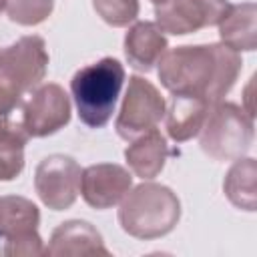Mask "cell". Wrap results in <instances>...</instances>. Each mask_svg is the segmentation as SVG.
<instances>
[{
  "label": "cell",
  "mask_w": 257,
  "mask_h": 257,
  "mask_svg": "<svg viewBox=\"0 0 257 257\" xmlns=\"http://www.w3.org/2000/svg\"><path fill=\"white\" fill-rule=\"evenodd\" d=\"M243 68L241 54L225 44H187L165 50L159 60V80L171 94L223 100Z\"/></svg>",
  "instance_id": "1"
},
{
  "label": "cell",
  "mask_w": 257,
  "mask_h": 257,
  "mask_svg": "<svg viewBox=\"0 0 257 257\" xmlns=\"http://www.w3.org/2000/svg\"><path fill=\"white\" fill-rule=\"evenodd\" d=\"M181 219V201L173 189L159 183H141L124 195L118 209L120 229L135 239L169 235Z\"/></svg>",
  "instance_id": "2"
},
{
  "label": "cell",
  "mask_w": 257,
  "mask_h": 257,
  "mask_svg": "<svg viewBox=\"0 0 257 257\" xmlns=\"http://www.w3.org/2000/svg\"><path fill=\"white\" fill-rule=\"evenodd\" d=\"M48 60L44 38L36 34L0 48V114L22 110L24 96L42 84Z\"/></svg>",
  "instance_id": "3"
},
{
  "label": "cell",
  "mask_w": 257,
  "mask_h": 257,
  "mask_svg": "<svg viewBox=\"0 0 257 257\" xmlns=\"http://www.w3.org/2000/svg\"><path fill=\"white\" fill-rule=\"evenodd\" d=\"M122 84L124 68L112 56H104L76 70L70 80V92L80 122L90 128L104 126L114 112Z\"/></svg>",
  "instance_id": "4"
},
{
  "label": "cell",
  "mask_w": 257,
  "mask_h": 257,
  "mask_svg": "<svg viewBox=\"0 0 257 257\" xmlns=\"http://www.w3.org/2000/svg\"><path fill=\"white\" fill-rule=\"evenodd\" d=\"M253 137V116L235 102L217 100L205 114L199 131V147L213 161H235L247 155Z\"/></svg>",
  "instance_id": "5"
},
{
  "label": "cell",
  "mask_w": 257,
  "mask_h": 257,
  "mask_svg": "<svg viewBox=\"0 0 257 257\" xmlns=\"http://www.w3.org/2000/svg\"><path fill=\"white\" fill-rule=\"evenodd\" d=\"M167 100L159 92V88L143 78V76H131L128 86L114 122L116 135L124 141H133L153 128L165 118Z\"/></svg>",
  "instance_id": "6"
},
{
  "label": "cell",
  "mask_w": 257,
  "mask_h": 257,
  "mask_svg": "<svg viewBox=\"0 0 257 257\" xmlns=\"http://www.w3.org/2000/svg\"><path fill=\"white\" fill-rule=\"evenodd\" d=\"M80 165L68 155H50L34 171V189L40 201L52 211L74 205L80 193Z\"/></svg>",
  "instance_id": "7"
},
{
  "label": "cell",
  "mask_w": 257,
  "mask_h": 257,
  "mask_svg": "<svg viewBox=\"0 0 257 257\" xmlns=\"http://www.w3.org/2000/svg\"><path fill=\"white\" fill-rule=\"evenodd\" d=\"M70 98L56 82L36 86L22 104V124L32 139L58 133L70 122Z\"/></svg>",
  "instance_id": "8"
},
{
  "label": "cell",
  "mask_w": 257,
  "mask_h": 257,
  "mask_svg": "<svg viewBox=\"0 0 257 257\" xmlns=\"http://www.w3.org/2000/svg\"><path fill=\"white\" fill-rule=\"evenodd\" d=\"M229 8V0H161L155 4L157 26L173 36L217 26Z\"/></svg>",
  "instance_id": "9"
},
{
  "label": "cell",
  "mask_w": 257,
  "mask_h": 257,
  "mask_svg": "<svg viewBox=\"0 0 257 257\" xmlns=\"http://www.w3.org/2000/svg\"><path fill=\"white\" fill-rule=\"evenodd\" d=\"M133 187L131 173L116 163H98L82 169L80 195L92 209H110L118 205Z\"/></svg>",
  "instance_id": "10"
},
{
  "label": "cell",
  "mask_w": 257,
  "mask_h": 257,
  "mask_svg": "<svg viewBox=\"0 0 257 257\" xmlns=\"http://www.w3.org/2000/svg\"><path fill=\"white\" fill-rule=\"evenodd\" d=\"M44 255L50 257H92V255H110L104 247L102 235L88 221L72 219L60 223L52 235L48 245L44 247Z\"/></svg>",
  "instance_id": "11"
},
{
  "label": "cell",
  "mask_w": 257,
  "mask_h": 257,
  "mask_svg": "<svg viewBox=\"0 0 257 257\" xmlns=\"http://www.w3.org/2000/svg\"><path fill=\"white\" fill-rule=\"evenodd\" d=\"M167 48V36L157 26V22H137L124 34V56L135 70L151 72Z\"/></svg>",
  "instance_id": "12"
},
{
  "label": "cell",
  "mask_w": 257,
  "mask_h": 257,
  "mask_svg": "<svg viewBox=\"0 0 257 257\" xmlns=\"http://www.w3.org/2000/svg\"><path fill=\"white\" fill-rule=\"evenodd\" d=\"M169 153L171 151L167 139L161 135V131L153 128L133 139V143L124 149V161L137 177H141L143 181H151L165 169Z\"/></svg>",
  "instance_id": "13"
},
{
  "label": "cell",
  "mask_w": 257,
  "mask_h": 257,
  "mask_svg": "<svg viewBox=\"0 0 257 257\" xmlns=\"http://www.w3.org/2000/svg\"><path fill=\"white\" fill-rule=\"evenodd\" d=\"M217 26L221 44L237 52H253L257 48V6L253 2L229 4Z\"/></svg>",
  "instance_id": "14"
},
{
  "label": "cell",
  "mask_w": 257,
  "mask_h": 257,
  "mask_svg": "<svg viewBox=\"0 0 257 257\" xmlns=\"http://www.w3.org/2000/svg\"><path fill=\"white\" fill-rule=\"evenodd\" d=\"M211 102L189 96V94H173L171 102L165 110V126L173 141L185 143L199 135L205 114L209 110Z\"/></svg>",
  "instance_id": "15"
},
{
  "label": "cell",
  "mask_w": 257,
  "mask_h": 257,
  "mask_svg": "<svg viewBox=\"0 0 257 257\" xmlns=\"http://www.w3.org/2000/svg\"><path fill=\"white\" fill-rule=\"evenodd\" d=\"M255 179H257L255 159L251 157L235 159V163L231 165L223 181V191H225V197L231 201V205H235L237 209L249 211V213L257 209Z\"/></svg>",
  "instance_id": "16"
},
{
  "label": "cell",
  "mask_w": 257,
  "mask_h": 257,
  "mask_svg": "<svg viewBox=\"0 0 257 257\" xmlns=\"http://www.w3.org/2000/svg\"><path fill=\"white\" fill-rule=\"evenodd\" d=\"M38 225L40 211L30 199L18 195L0 197V239L38 231Z\"/></svg>",
  "instance_id": "17"
},
{
  "label": "cell",
  "mask_w": 257,
  "mask_h": 257,
  "mask_svg": "<svg viewBox=\"0 0 257 257\" xmlns=\"http://www.w3.org/2000/svg\"><path fill=\"white\" fill-rule=\"evenodd\" d=\"M54 10V0H6V14L20 26L42 24Z\"/></svg>",
  "instance_id": "18"
},
{
  "label": "cell",
  "mask_w": 257,
  "mask_h": 257,
  "mask_svg": "<svg viewBox=\"0 0 257 257\" xmlns=\"http://www.w3.org/2000/svg\"><path fill=\"white\" fill-rule=\"evenodd\" d=\"M94 12L112 28H124L139 16V0H92Z\"/></svg>",
  "instance_id": "19"
},
{
  "label": "cell",
  "mask_w": 257,
  "mask_h": 257,
  "mask_svg": "<svg viewBox=\"0 0 257 257\" xmlns=\"http://www.w3.org/2000/svg\"><path fill=\"white\" fill-rule=\"evenodd\" d=\"M2 253L10 255V257H18V255H24V257L44 255V243H42V237L38 235V231H30V233H22V235L4 239Z\"/></svg>",
  "instance_id": "20"
},
{
  "label": "cell",
  "mask_w": 257,
  "mask_h": 257,
  "mask_svg": "<svg viewBox=\"0 0 257 257\" xmlns=\"http://www.w3.org/2000/svg\"><path fill=\"white\" fill-rule=\"evenodd\" d=\"M24 169V149H0V181H14Z\"/></svg>",
  "instance_id": "21"
},
{
  "label": "cell",
  "mask_w": 257,
  "mask_h": 257,
  "mask_svg": "<svg viewBox=\"0 0 257 257\" xmlns=\"http://www.w3.org/2000/svg\"><path fill=\"white\" fill-rule=\"evenodd\" d=\"M6 8V0H0V12Z\"/></svg>",
  "instance_id": "22"
},
{
  "label": "cell",
  "mask_w": 257,
  "mask_h": 257,
  "mask_svg": "<svg viewBox=\"0 0 257 257\" xmlns=\"http://www.w3.org/2000/svg\"><path fill=\"white\" fill-rule=\"evenodd\" d=\"M151 2H155V4H157V2H161V0H151Z\"/></svg>",
  "instance_id": "23"
}]
</instances>
